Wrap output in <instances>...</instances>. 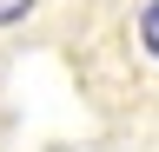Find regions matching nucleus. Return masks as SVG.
Instances as JSON below:
<instances>
[{"instance_id": "obj_1", "label": "nucleus", "mask_w": 159, "mask_h": 152, "mask_svg": "<svg viewBox=\"0 0 159 152\" xmlns=\"http://www.w3.org/2000/svg\"><path fill=\"white\" fill-rule=\"evenodd\" d=\"M139 40H146V53L159 60V0H152L146 13H139Z\"/></svg>"}, {"instance_id": "obj_2", "label": "nucleus", "mask_w": 159, "mask_h": 152, "mask_svg": "<svg viewBox=\"0 0 159 152\" xmlns=\"http://www.w3.org/2000/svg\"><path fill=\"white\" fill-rule=\"evenodd\" d=\"M33 13V0H0V27H13V20H27Z\"/></svg>"}]
</instances>
